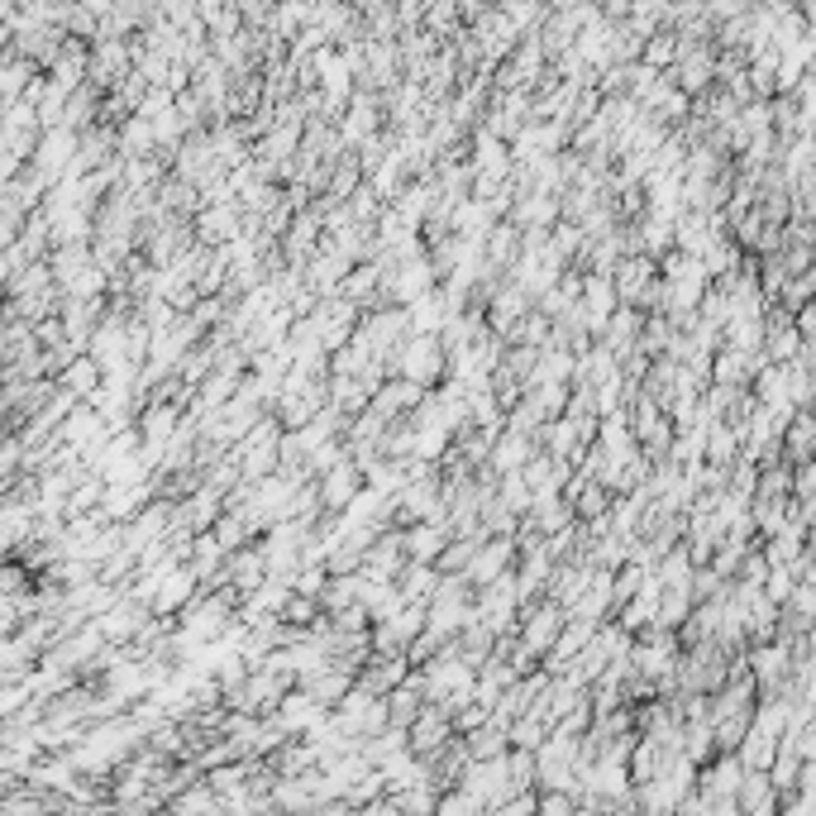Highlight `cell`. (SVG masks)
<instances>
[{
    "instance_id": "8992f818",
    "label": "cell",
    "mask_w": 816,
    "mask_h": 816,
    "mask_svg": "<svg viewBox=\"0 0 816 816\" xmlns=\"http://www.w3.org/2000/svg\"><path fill=\"white\" fill-rule=\"evenodd\" d=\"M450 521H416L411 531H406V555L420 559V563H440V555L450 549Z\"/></svg>"
},
{
    "instance_id": "5b68a950",
    "label": "cell",
    "mask_w": 816,
    "mask_h": 816,
    "mask_svg": "<svg viewBox=\"0 0 816 816\" xmlns=\"http://www.w3.org/2000/svg\"><path fill=\"white\" fill-rule=\"evenodd\" d=\"M406 678H411V654H383V650H377L373 654V660H368V668H363V674H359V683H363V688L368 692H392V688H401V683Z\"/></svg>"
},
{
    "instance_id": "7a4b0ae2",
    "label": "cell",
    "mask_w": 816,
    "mask_h": 816,
    "mask_svg": "<svg viewBox=\"0 0 816 816\" xmlns=\"http://www.w3.org/2000/svg\"><path fill=\"white\" fill-rule=\"evenodd\" d=\"M368 487V473H363V464L353 454H345L339 464L330 468V473H320V492H325V511H345L353 497H359Z\"/></svg>"
},
{
    "instance_id": "ba28073f",
    "label": "cell",
    "mask_w": 816,
    "mask_h": 816,
    "mask_svg": "<svg viewBox=\"0 0 816 816\" xmlns=\"http://www.w3.org/2000/svg\"><path fill=\"white\" fill-rule=\"evenodd\" d=\"M644 282H654V263L650 258L621 263V272H616V292H621L626 301H644Z\"/></svg>"
},
{
    "instance_id": "3957f363",
    "label": "cell",
    "mask_w": 816,
    "mask_h": 816,
    "mask_svg": "<svg viewBox=\"0 0 816 816\" xmlns=\"http://www.w3.org/2000/svg\"><path fill=\"white\" fill-rule=\"evenodd\" d=\"M516 539L511 535H492L487 545L473 555V563H468V583H478V587H487V583H497V578H506L511 573V563H516Z\"/></svg>"
},
{
    "instance_id": "277c9868",
    "label": "cell",
    "mask_w": 816,
    "mask_h": 816,
    "mask_svg": "<svg viewBox=\"0 0 816 816\" xmlns=\"http://www.w3.org/2000/svg\"><path fill=\"white\" fill-rule=\"evenodd\" d=\"M320 716H325V702H315V697H311L306 688H301V683H296V688L278 702V712H272V721H278V726H282L287 735H306Z\"/></svg>"
},
{
    "instance_id": "52a82bcc",
    "label": "cell",
    "mask_w": 816,
    "mask_h": 816,
    "mask_svg": "<svg viewBox=\"0 0 816 816\" xmlns=\"http://www.w3.org/2000/svg\"><path fill=\"white\" fill-rule=\"evenodd\" d=\"M196 234H201V244H230L234 234H240V210H234V201L201 206V215H196Z\"/></svg>"
},
{
    "instance_id": "6da1fadb",
    "label": "cell",
    "mask_w": 816,
    "mask_h": 816,
    "mask_svg": "<svg viewBox=\"0 0 816 816\" xmlns=\"http://www.w3.org/2000/svg\"><path fill=\"white\" fill-rule=\"evenodd\" d=\"M397 373L411 377V383H420V387H430L440 373H450V349H444V339L411 330L406 345L397 349Z\"/></svg>"
},
{
    "instance_id": "9c48e42d",
    "label": "cell",
    "mask_w": 816,
    "mask_h": 816,
    "mask_svg": "<svg viewBox=\"0 0 816 816\" xmlns=\"http://www.w3.org/2000/svg\"><path fill=\"white\" fill-rule=\"evenodd\" d=\"M578 793H539V812H573Z\"/></svg>"
}]
</instances>
